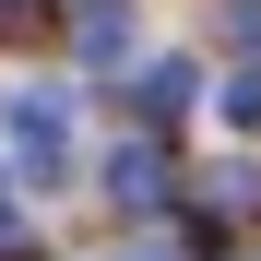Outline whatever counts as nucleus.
<instances>
[{
  "label": "nucleus",
  "instance_id": "nucleus-1",
  "mask_svg": "<svg viewBox=\"0 0 261 261\" xmlns=\"http://www.w3.org/2000/svg\"><path fill=\"white\" fill-rule=\"evenodd\" d=\"M107 178H119V202H154V190H166V166H154L143 143H119V166H107Z\"/></svg>",
  "mask_w": 261,
  "mask_h": 261
}]
</instances>
